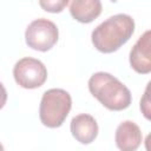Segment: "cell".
<instances>
[{
	"label": "cell",
	"instance_id": "cell-6",
	"mask_svg": "<svg viewBox=\"0 0 151 151\" xmlns=\"http://www.w3.org/2000/svg\"><path fill=\"white\" fill-rule=\"evenodd\" d=\"M151 33L145 31L133 45L130 52V65L140 74L151 72Z\"/></svg>",
	"mask_w": 151,
	"mask_h": 151
},
{
	"label": "cell",
	"instance_id": "cell-4",
	"mask_svg": "<svg viewBox=\"0 0 151 151\" xmlns=\"http://www.w3.org/2000/svg\"><path fill=\"white\" fill-rule=\"evenodd\" d=\"M59 31L57 25L45 18L33 20L26 28L25 39L28 47L46 52L51 50L58 41Z\"/></svg>",
	"mask_w": 151,
	"mask_h": 151
},
{
	"label": "cell",
	"instance_id": "cell-7",
	"mask_svg": "<svg viewBox=\"0 0 151 151\" xmlns=\"http://www.w3.org/2000/svg\"><path fill=\"white\" fill-rule=\"evenodd\" d=\"M71 133L80 144H90L98 136V124L87 113H80L71 120Z\"/></svg>",
	"mask_w": 151,
	"mask_h": 151
},
{
	"label": "cell",
	"instance_id": "cell-1",
	"mask_svg": "<svg viewBox=\"0 0 151 151\" xmlns=\"http://www.w3.org/2000/svg\"><path fill=\"white\" fill-rule=\"evenodd\" d=\"M134 32V21L127 14H116L98 25L91 35L94 47L103 53L119 50Z\"/></svg>",
	"mask_w": 151,
	"mask_h": 151
},
{
	"label": "cell",
	"instance_id": "cell-9",
	"mask_svg": "<svg viewBox=\"0 0 151 151\" xmlns=\"http://www.w3.org/2000/svg\"><path fill=\"white\" fill-rule=\"evenodd\" d=\"M70 13L81 24L92 22L101 13L100 0H68Z\"/></svg>",
	"mask_w": 151,
	"mask_h": 151
},
{
	"label": "cell",
	"instance_id": "cell-13",
	"mask_svg": "<svg viewBox=\"0 0 151 151\" xmlns=\"http://www.w3.org/2000/svg\"><path fill=\"white\" fill-rule=\"evenodd\" d=\"M2 149H4V147H2V146H1V145H0V150H2Z\"/></svg>",
	"mask_w": 151,
	"mask_h": 151
},
{
	"label": "cell",
	"instance_id": "cell-2",
	"mask_svg": "<svg viewBox=\"0 0 151 151\" xmlns=\"http://www.w3.org/2000/svg\"><path fill=\"white\" fill-rule=\"evenodd\" d=\"M88 90L94 98L111 111L125 110L132 101L130 90L107 72L92 74L88 79Z\"/></svg>",
	"mask_w": 151,
	"mask_h": 151
},
{
	"label": "cell",
	"instance_id": "cell-11",
	"mask_svg": "<svg viewBox=\"0 0 151 151\" xmlns=\"http://www.w3.org/2000/svg\"><path fill=\"white\" fill-rule=\"evenodd\" d=\"M149 104H150V101H149V86H147L146 90H145L144 97L140 100V110L143 111V113H144V116H145L146 119H150L151 118L150 117V105Z\"/></svg>",
	"mask_w": 151,
	"mask_h": 151
},
{
	"label": "cell",
	"instance_id": "cell-3",
	"mask_svg": "<svg viewBox=\"0 0 151 151\" xmlns=\"http://www.w3.org/2000/svg\"><path fill=\"white\" fill-rule=\"evenodd\" d=\"M72 107V99L67 91L63 88L47 90L41 98L39 117L41 123L51 129L63 125Z\"/></svg>",
	"mask_w": 151,
	"mask_h": 151
},
{
	"label": "cell",
	"instance_id": "cell-10",
	"mask_svg": "<svg viewBox=\"0 0 151 151\" xmlns=\"http://www.w3.org/2000/svg\"><path fill=\"white\" fill-rule=\"evenodd\" d=\"M40 7L50 13H60L68 5V0H39Z\"/></svg>",
	"mask_w": 151,
	"mask_h": 151
},
{
	"label": "cell",
	"instance_id": "cell-8",
	"mask_svg": "<svg viewBox=\"0 0 151 151\" xmlns=\"http://www.w3.org/2000/svg\"><path fill=\"white\" fill-rule=\"evenodd\" d=\"M114 139L119 150L134 151L139 147L143 136L139 126L136 123L131 120H125L118 125Z\"/></svg>",
	"mask_w": 151,
	"mask_h": 151
},
{
	"label": "cell",
	"instance_id": "cell-12",
	"mask_svg": "<svg viewBox=\"0 0 151 151\" xmlns=\"http://www.w3.org/2000/svg\"><path fill=\"white\" fill-rule=\"evenodd\" d=\"M7 101V92H6V88L4 87V85L0 83V110L5 106Z\"/></svg>",
	"mask_w": 151,
	"mask_h": 151
},
{
	"label": "cell",
	"instance_id": "cell-5",
	"mask_svg": "<svg viewBox=\"0 0 151 151\" xmlns=\"http://www.w3.org/2000/svg\"><path fill=\"white\" fill-rule=\"evenodd\" d=\"M13 76L19 86L32 90L44 85L47 79V70L40 60L25 57L15 63Z\"/></svg>",
	"mask_w": 151,
	"mask_h": 151
}]
</instances>
